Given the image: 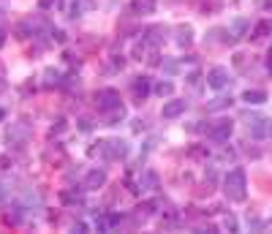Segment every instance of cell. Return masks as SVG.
Listing matches in <instances>:
<instances>
[{
  "mask_svg": "<svg viewBox=\"0 0 272 234\" xmlns=\"http://www.w3.org/2000/svg\"><path fill=\"white\" fill-rule=\"evenodd\" d=\"M223 194H226L229 202H245L248 196V177L245 169H231V172L223 177Z\"/></svg>",
  "mask_w": 272,
  "mask_h": 234,
  "instance_id": "obj_1",
  "label": "cell"
},
{
  "mask_svg": "<svg viewBox=\"0 0 272 234\" xmlns=\"http://www.w3.org/2000/svg\"><path fill=\"white\" fill-rule=\"evenodd\" d=\"M98 153L103 155V161H120V158H128L131 147L125 139H109V142H98Z\"/></svg>",
  "mask_w": 272,
  "mask_h": 234,
  "instance_id": "obj_2",
  "label": "cell"
},
{
  "mask_svg": "<svg viewBox=\"0 0 272 234\" xmlns=\"http://www.w3.org/2000/svg\"><path fill=\"white\" fill-rule=\"evenodd\" d=\"M95 107H98V112H103V115H109V112H114V109H120V107H123V104H120V93L112 90V87H103V90H98V93H95Z\"/></svg>",
  "mask_w": 272,
  "mask_h": 234,
  "instance_id": "obj_3",
  "label": "cell"
},
{
  "mask_svg": "<svg viewBox=\"0 0 272 234\" xmlns=\"http://www.w3.org/2000/svg\"><path fill=\"white\" fill-rule=\"evenodd\" d=\"M248 133H251L253 139H270L272 136V120L270 117L251 115L248 117Z\"/></svg>",
  "mask_w": 272,
  "mask_h": 234,
  "instance_id": "obj_4",
  "label": "cell"
},
{
  "mask_svg": "<svg viewBox=\"0 0 272 234\" xmlns=\"http://www.w3.org/2000/svg\"><path fill=\"white\" fill-rule=\"evenodd\" d=\"M207 85H210L212 90H226V87L231 85V74H229V68H223V66L210 68V71H207Z\"/></svg>",
  "mask_w": 272,
  "mask_h": 234,
  "instance_id": "obj_5",
  "label": "cell"
},
{
  "mask_svg": "<svg viewBox=\"0 0 272 234\" xmlns=\"http://www.w3.org/2000/svg\"><path fill=\"white\" fill-rule=\"evenodd\" d=\"M27 133H30V125H27L25 120H19V122H14V125L8 128V133H5V139H8V144H25V139H27Z\"/></svg>",
  "mask_w": 272,
  "mask_h": 234,
  "instance_id": "obj_6",
  "label": "cell"
},
{
  "mask_svg": "<svg viewBox=\"0 0 272 234\" xmlns=\"http://www.w3.org/2000/svg\"><path fill=\"white\" fill-rule=\"evenodd\" d=\"M231 131H234V122L231 120H215L210 125V139H215V142H226L231 136Z\"/></svg>",
  "mask_w": 272,
  "mask_h": 234,
  "instance_id": "obj_7",
  "label": "cell"
},
{
  "mask_svg": "<svg viewBox=\"0 0 272 234\" xmlns=\"http://www.w3.org/2000/svg\"><path fill=\"white\" fill-rule=\"evenodd\" d=\"M150 93H153V82H150V77H136L134 79V101L142 104Z\"/></svg>",
  "mask_w": 272,
  "mask_h": 234,
  "instance_id": "obj_8",
  "label": "cell"
},
{
  "mask_svg": "<svg viewBox=\"0 0 272 234\" xmlns=\"http://www.w3.org/2000/svg\"><path fill=\"white\" fill-rule=\"evenodd\" d=\"M185 109H188V101H166L161 115H164V120H177L180 115H185Z\"/></svg>",
  "mask_w": 272,
  "mask_h": 234,
  "instance_id": "obj_9",
  "label": "cell"
},
{
  "mask_svg": "<svg viewBox=\"0 0 272 234\" xmlns=\"http://www.w3.org/2000/svg\"><path fill=\"white\" fill-rule=\"evenodd\" d=\"M103 183H106V172H103V169H92V172H88V177H85L82 188L85 191H95V188H101Z\"/></svg>",
  "mask_w": 272,
  "mask_h": 234,
  "instance_id": "obj_10",
  "label": "cell"
},
{
  "mask_svg": "<svg viewBox=\"0 0 272 234\" xmlns=\"http://www.w3.org/2000/svg\"><path fill=\"white\" fill-rule=\"evenodd\" d=\"M158 188V174L153 169H144L142 177H139V191H155Z\"/></svg>",
  "mask_w": 272,
  "mask_h": 234,
  "instance_id": "obj_11",
  "label": "cell"
},
{
  "mask_svg": "<svg viewBox=\"0 0 272 234\" xmlns=\"http://www.w3.org/2000/svg\"><path fill=\"white\" fill-rule=\"evenodd\" d=\"M128 11H131V14H136V16L153 14V11H155V3H153V0H134V3L128 5Z\"/></svg>",
  "mask_w": 272,
  "mask_h": 234,
  "instance_id": "obj_12",
  "label": "cell"
},
{
  "mask_svg": "<svg viewBox=\"0 0 272 234\" xmlns=\"http://www.w3.org/2000/svg\"><path fill=\"white\" fill-rule=\"evenodd\" d=\"M242 101H245V104H256V107H259V104L267 101V93H264V90H245V93H242Z\"/></svg>",
  "mask_w": 272,
  "mask_h": 234,
  "instance_id": "obj_13",
  "label": "cell"
},
{
  "mask_svg": "<svg viewBox=\"0 0 272 234\" xmlns=\"http://www.w3.org/2000/svg\"><path fill=\"white\" fill-rule=\"evenodd\" d=\"M190 41H193V30H190L188 25L177 27V44H180V46H188Z\"/></svg>",
  "mask_w": 272,
  "mask_h": 234,
  "instance_id": "obj_14",
  "label": "cell"
},
{
  "mask_svg": "<svg viewBox=\"0 0 272 234\" xmlns=\"http://www.w3.org/2000/svg\"><path fill=\"white\" fill-rule=\"evenodd\" d=\"M226 107H231V98L218 96V98H212V101L207 104V112H218V109H226Z\"/></svg>",
  "mask_w": 272,
  "mask_h": 234,
  "instance_id": "obj_15",
  "label": "cell"
},
{
  "mask_svg": "<svg viewBox=\"0 0 272 234\" xmlns=\"http://www.w3.org/2000/svg\"><path fill=\"white\" fill-rule=\"evenodd\" d=\"M153 90H155V96H161V98H169L172 93H175V85H172V82H164V79H161L158 85L153 87Z\"/></svg>",
  "mask_w": 272,
  "mask_h": 234,
  "instance_id": "obj_16",
  "label": "cell"
},
{
  "mask_svg": "<svg viewBox=\"0 0 272 234\" xmlns=\"http://www.w3.org/2000/svg\"><path fill=\"white\" fill-rule=\"evenodd\" d=\"M270 33H272V22H267V19L259 22V25L253 27V38H267Z\"/></svg>",
  "mask_w": 272,
  "mask_h": 234,
  "instance_id": "obj_17",
  "label": "cell"
},
{
  "mask_svg": "<svg viewBox=\"0 0 272 234\" xmlns=\"http://www.w3.org/2000/svg\"><path fill=\"white\" fill-rule=\"evenodd\" d=\"M85 191V188H82ZM82 191H63V202L71 204V202H82Z\"/></svg>",
  "mask_w": 272,
  "mask_h": 234,
  "instance_id": "obj_18",
  "label": "cell"
},
{
  "mask_svg": "<svg viewBox=\"0 0 272 234\" xmlns=\"http://www.w3.org/2000/svg\"><path fill=\"white\" fill-rule=\"evenodd\" d=\"M63 74L57 71V68H49V71H46V85H63Z\"/></svg>",
  "mask_w": 272,
  "mask_h": 234,
  "instance_id": "obj_19",
  "label": "cell"
},
{
  "mask_svg": "<svg viewBox=\"0 0 272 234\" xmlns=\"http://www.w3.org/2000/svg\"><path fill=\"white\" fill-rule=\"evenodd\" d=\"M188 155L190 158H207V155H210V150H207V147H190Z\"/></svg>",
  "mask_w": 272,
  "mask_h": 234,
  "instance_id": "obj_20",
  "label": "cell"
},
{
  "mask_svg": "<svg viewBox=\"0 0 272 234\" xmlns=\"http://www.w3.org/2000/svg\"><path fill=\"white\" fill-rule=\"evenodd\" d=\"M223 226H226L229 232H237V218H231V215H229V218L223 221Z\"/></svg>",
  "mask_w": 272,
  "mask_h": 234,
  "instance_id": "obj_21",
  "label": "cell"
},
{
  "mask_svg": "<svg viewBox=\"0 0 272 234\" xmlns=\"http://www.w3.org/2000/svg\"><path fill=\"white\" fill-rule=\"evenodd\" d=\"M199 79H201V77H199L196 71H193V74H188V85H190V87H199Z\"/></svg>",
  "mask_w": 272,
  "mask_h": 234,
  "instance_id": "obj_22",
  "label": "cell"
},
{
  "mask_svg": "<svg viewBox=\"0 0 272 234\" xmlns=\"http://www.w3.org/2000/svg\"><path fill=\"white\" fill-rule=\"evenodd\" d=\"M164 71H166V74H177V63H172V60L164 63Z\"/></svg>",
  "mask_w": 272,
  "mask_h": 234,
  "instance_id": "obj_23",
  "label": "cell"
},
{
  "mask_svg": "<svg viewBox=\"0 0 272 234\" xmlns=\"http://www.w3.org/2000/svg\"><path fill=\"white\" fill-rule=\"evenodd\" d=\"M5 196H8V185H5L3 180H0V202H3Z\"/></svg>",
  "mask_w": 272,
  "mask_h": 234,
  "instance_id": "obj_24",
  "label": "cell"
},
{
  "mask_svg": "<svg viewBox=\"0 0 272 234\" xmlns=\"http://www.w3.org/2000/svg\"><path fill=\"white\" fill-rule=\"evenodd\" d=\"M60 0H41V8H55Z\"/></svg>",
  "mask_w": 272,
  "mask_h": 234,
  "instance_id": "obj_25",
  "label": "cell"
},
{
  "mask_svg": "<svg viewBox=\"0 0 272 234\" xmlns=\"http://www.w3.org/2000/svg\"><path fill=\"white\" fill-rule=\"evenodd\" d=\"M74 232H82L85 234V232H88V224H74Z\"/></svg>",
  "mask_w": 272,
  "mask_h": 234,
  "instance_id": "obj_26",
  "label": "cell"
},
{
  "mask_svg": "<svg viewBox=\"0 0 272 234\" xmlns=\"http://www.w3.org/2000/svg\"><path fill=\"white\" fill-rule=\"evenodd\" d=\"M63 131V120H57V125H52V133H60Z\"/></svg>",
  "mask_w": 272,
  "mask_h": 234,
  "instance_id": "obj_27",
  "label": "cell"
},
{
  "mask_svg": "<svg viewBox=\"0 0 272 234\" xmlns=\"http://www.w3.org/2000/svg\"><path fill=\"white\" fill-rule=\"evenodd\" d=\"M267 68H270V71H272V49L267 52Z\"/></svg>",
  "mask_w": 272,
  "mask_h": 234,
  "instance_id": "obj_28",
  "label": "cell"
},
{
  "mask_svg": "<svg viewBox=\"0 0 272 234\" xmlns=\"http://www.w3.org/2000/svg\"><path fill=\"white\" fill-rule=\"evenodd\" d=\"M262 5H264V11H272V0H264Z\"/></svg>",
  "mask_w": 272,
  "mask_h": 234,
  "instance_id": "obj_29",
  "label": "cell"
},
{
  "mask_svg": "<svg viewBox=\"0 0 272 234\" xmlns=\"http://www.w3.org/2000/svg\"><path fill=\"white\" fill-rule=\"evenodd\" d=\"M3 44H5V30L0 27V46H3Z\"/></svg>",
  "mask_w": 272,
  "mask_h": 234,
  "instance_id": "obj_30",
  "label": "cell"
},
{
  "mask_svg": "<svg viewBox=\"0 0 272 234\" xmlns=\"http://www.w3.org/2000/svg\"><path fill=\"white\" fill-rule=\"evenodd\" d=\"M3 117H5V112H3V109H0V122H3Z\"/></svg>",
  "mask_w": 272,
  "mask_h": 234,
  "instance_id": "obj_31",
  "label": "cell"
}]
</instances>
